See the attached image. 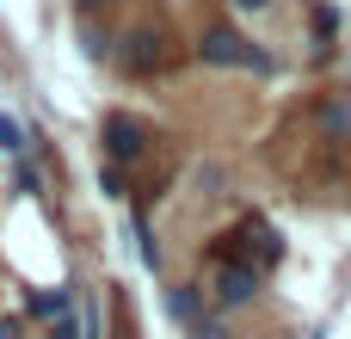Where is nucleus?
Returning <instances> with one entry per match:
<instances>
[{"label": "nucleus", "instance_id": "6", "mask_svg": "<svg viewBox=\"0 0 351 339\" xmlns=\"http://www.w3.org/2000/svg\"><path fill=\"white\" fill-rule=\"evenodd\" d=\"M167 315H173V321H185V327H191V321H204V315H197V284H173V290H167Z\"/></svg>", "mask_w": 351, "mask_h": 339}, {"label": "nucleus", "instance_id": "3", "mask_svg": "<svg viewBox=\"0 0 351 339\" xmlns=\"http://www.w3.org/2000/svg\"><path fill=\"white\" fill-rule=\"evenodd\" d=\"M259 296V266L247 259H216V303L222 309H247Z\"/></svg>", "mask_w": 351, "mask_h": 339}, {"label": "nucleus", "instance_id": "2", "mask_svg": "<svg viewBox=\"0 0 351 339\" xmlns=\"http://www.w3.org/2000/svg\"><path fill=\"white\" fill-rule=\"evenodd\" d=\"M99 142H105V161H111V167H130V161H142V154H148L154 130H148L136 111H105V124H99Z\"/></svg>", "mask_w": 351, "mask_h": 339}, {"label": "nucleus", "instance_id": "11", "mask_svg": "<svg viewBox=\"0 0 351 339\" xmlns=\"http://www.w3.org/2000/svg\"><path fill=\"white\" fill-rule=\"evenodd\" d=\"M191 339H228V334H222L216 321H191Z\"/></svg>", "mask_w": 351, "mask_h": 339}, {"label": "nucleus", "instance_id": "9", "mask_svg": "<svg viewBox=\"0 0 351 339\" xmlns=\"http://www.w3.org/2000/svg\"><path fill=\"white\" fill-rule=\"evenodd\" d=\"M49 339H86V321L68 309V315H56V321H49Z\"/></svg>", "mask_w": 351, "mask_h": 339}, {"label": "nucleus", "instance_id": "14", "mask_svg": "<svg viewBox=\"0 0 351 339\" xmlns=\"http://www.w3.org/2000/svg\"><path fill=\"white\" fill-rule=\"evenodd\" d=\"M74 6H80V12H93V6H105V0H74Z\"/></svg>", "mask_w": 351, "mask_h": 339}, {"label": "nucleus", "instance_id": "12", "mask_svg": "<svg viewBox=\"0 0 351 339\" xmlns=\"http://www.w3.org/2000/svg\"><path fill=\"white\" fill-rule=\"evenodd\" d=\"M0 339H25V321H12V315H0Z\"/></svg>", "mask_w": 351, "mask_h": 339}, {"label": "nucleus", "instance_id": "4", "mask_svg": "<svg viewBox=\"0 0 351 339\" xmlns=\"http://www.w3.org/2000/svg\"><path fill=\"white\" fill-rule=\"evenodd\" d=\"M117 62H123L130 74H154V68L167 62V37H160L154 25H136V31L123 37V49H117Z\"/></svg>", "mask_w": 351, "mask_h": 339}, {"label": "nucleus", "instance_id": "10", "mask_svg": "<svg viewBox=\"0 0 351 339\" xmlns=\"http://www.w3.org/2000/svg\"><path fill=\"white\" fill-rule=\"evenodd\" d=\"M99 191H105V198H123V167L105 161V167H99Z\"/></svg>", "mask_w": 351, "mask_h": 339}, {"label": "nucleus", "instance_id": "8", "mask_svg": "<svg viewBox=\"0 0 351 339\" xmlns=\"http://www.w3.org/2000/svg\"><path fill=\"white\" fill-rule=\"evenodd\" d=\"M333 31H339V12H333V6H315V49H327Z\"/></svg>", "mask_w": 351, "mask_h": 339}, {"label": "nucleus", "instance_id": "7", "mask_svg": "<svg viewBox=\"0 0 351 339\" xmlns=\"http://www.w3.org/2000/svg\"><path fill=\"white\" fill-rule=\"evenodd\" d=\"M0 154H12V161L25 154V124H19L12 111H0Z\"/></svg>", "mask_w": 351, "mask_h": 339}, {"label": "nucleus", "instance_id": "13", "mask_svg": "<svg viewBox=\"0 0 351 339\" xmlns=\"http://www.w3.org/2000/svg\"><path fill=\"white\" fill-rule=\"evenodd\" d=\"M228 6H234V12H265L271 0H228Z\"/></svg>", "mask_w": 351, "mask_h": 339}, {"label": "nucleus", "instance_id": "1", "mask_svg": "<svg viewBox=\"0 0 351 339\" xmlns=\"http://www.w3.org/2000/svg\"><path fill=\"white\" fill-rule=\"evenodd\" d=\"M197 62L204 68H253V74H278V62L265 49H253L234 25H204L197 31Z\"/></svg>", "mask_w": 351, "mask_h": 339}, {"label": "nucleus", "instance_id": "5", "mask_svg": "<svg viewBox=\"0 0 351 339\" xmlns=\"http://www.w3.org/2000/svg\"><path fill=\"white\" fill-rule=\"evenodd\" d=\"M31 315H43V321H56V315H68L74 309V290H31V303H25Z\"/></svg>", "mask_w": 351, "mask_h": 339}]
</instances>
